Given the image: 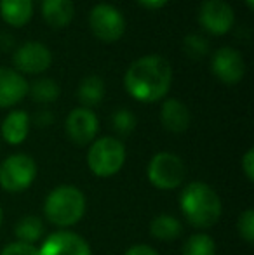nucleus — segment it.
Here are the masks:
<instances>
[{"instance_id":"obj_1","label":"nucleus","mask_w":254,"mask_h":255,"mask_svg":"<svg viewBox=\"0 0 254 255\" xmlns=\"http://www.w3.org/2000/svg\"><path fill=\"white\" fill-rule=\"evenodd\" d=\"M173 85V66L162 56L148 54L136 59L124 75V87L139 103H155L167 96Z\"/></svg>"},{"instance_id":"obj_2","label":"nucleus","mask_w":254,"mask_h":255,"mask_svg":"<svg viewBox=\"0 0 254 255\" xmlns=\"http://www.w3.org/2000/svg\"><path fill=\"white\" fill-rule=\"evenodd\" d=\"M180 208L188 224L199 229H209L220 221L221 198L209 184L195 181L185 186L180 196Z\"/></svg>"},{"instance_id":"obj_3","label":"nucleus","mask_w":254,"mask_h":255,"mask_svg":"<svg viewBox=\"0 0 254 255\" xmlns=\"http://www.w3.org/2000/svg\"><path fill=\"white\" fill-rule=\"evenodd\" d=\"M44 214L51 224L61 229L77 224L85 214L84 193L75 186H58L45 198Z\"/></svg>"},{"instance_id":"obj_4","label":"nucleus","mask_w":254,"mask_h":255,"mask_svg":"<svg viewBox=\"0 0 254 255\" xmlns=\"http://www.w3.org/2000/svg\"><path fill=\"white\" fill-rule=\"evenodd\" d=\"M126 163V146L117 137H99L91 142L87 165L96 177H112Z\"/></svg>"},{"instance_id":"obj_5","label":"nucleus","mask_w":254,"mask_h":255,"mask_svg":"<svg viewBox=\"0 0 254 255\" xmlns=\"http://www.w3.org/2000/svg\"><path fill=\"white\" fill-rule=\"evenodd\" d=\"M146 174H148L150 184L162 191H169L183 184L187 177V168H185V161L178 154L160 151L152 156Z\"/></svg>"},{"instance_id":"obj_6","label":"nucleus","mask_w":254,"mask_h":255,"mask_svg":"<svg viewBox=\"0 0 254 255\" xmlns=\"http://www.w3.org/2000/svg\"><path fill=\"white\" fill-rule=\"evenodd\" d=\"M37 177V163L24 153L7 156L0 163V188L7 193H21L33 184Z\"/></svg>"},{"instance_id":"obj_7","label":"nucleus","mask_w":254,"mask_h":255,"mask_svg":"<svg viewBox=\"0 0 254 255\" xmlns=\"http://www.w3.org/2000/svg\"><path fill=\"white\" fill-rule=\"evenodd\" d=\"M89 26L96 38L112 44L126 33V17L112 3H98L89 14Z\"/></svg>"},{"instance_id":"obj_8","label":"nucleus","mask_w":254,"mask_h":255,"mask_svg":"<svg viewBox=\"0 0 254 255\" xmlns=\"http://www.w3.org/2000/svg\"><path fill=\"white\" fill-rule=\"evenodd\" d=\"M199 23L207 33L225 35L235 23L234 9L225 0H204L199 9Z\"/></svg>"},{"instance_id":"obj_9","label":"nucleus","mask_w":254,"mask_h":255,"mask_svg":"<svg viewBox=\"0 0 254 255\" xmlns=\"http://www.w3.org/2000/svg\"><path fill=\"white\" fill-rule=\"evenodd\" d=\"M52 54L40 42H24L14 51L12 64L17 73L40 75L51 68Z\"/></svg>"},{"instance_id":"obj_10","label":"nucleus","mask_w":254,"mask_h":255,"mask_svg":"<svg viewBox=\"0 0 254 255\" xmlns=\"http://www.w3.org/2000/svg\"><path fill=\"white\" fill-rule=\"evenodd\" d=\"M211 70L220 82L227 85H235L244 78L246 63L242 54L234 47H220L213 54Z\"/></svg>"},{"instance_id":"obj_11","label":"nucleus","mask_w":254,"mask_h":255,"mask_svg":"<svg viewBox=\"0 0 254 255\" xmlns=\"http://www.w3.org/2000/svg\"><path fill=\"white\" fill-rule=\"evenodd\" d=\"M64 130L71 142L87 146L94 141L98 134V117L89 108H75L68 113Z\"/></svg>"},{"instance_id":"obj_12","label":"nucleus","mask_w":254,"mask_h":255,"mask_svg":"<svg viewBox=\"0 0 254 255\" xmlns=\"http://www.w3.org/2000/svg\"><path fill=\"white\" fill-rule=\"evenodd\" d=\"M40 255H92L89 243L80 235L66 229L49 235L38 247Z\"/></svg>"},{"instance_id":"obj_13","label":"nucleus","mask_w":254,"mask_h":255,"mask_svg":"<svg viewBox=\"0 0 254 255\" xmlns=\"http://www.w3.org/2000/svg\"><path fill=\"white\" fill-rule=\"evenodd\" d=\"M30 92V84L16 70L0 68V108H10L21 103Z\"/></svg>"},{"instance_id":"obj_14","label":"nucleus","mask_w":254,"mask_h":255,"mask_svg":"<svg viewBox=\"0 0 254 255\" xmlns=\"http://www.w3.org/2000/svg\"><path fill=\"white\" fill-rule=\"evenodd\" d=\"M190 111L187 104L181 103L180 99H166L160 108V122L164 128L171 134H183L190 127Z\"/></svg>"},{"instance_id":"obj_15","label":"nucleus","mask_w":254,"mask_h":255,"mask_svg":"<svg viewBox=\"0 0 254 255\" xmlns=\"http://www.w3.org/2000/svg\"><path fill=\"white\" fill-rule=\"evenodd\" d=\"M28 132H30V117L23 110L10 111L5 117V120L2 122V128H0L3 141L12 146L24 142V139L28 137Z\"/></svg>"},{"instance_id":"obj_16","label":"nucleus","mask_w":254,"mask_h":255,"mask_svg":"<svg viewBox=\"0 0 254 255\" xmlns=\"http://www.w3.org/2000/svg\"><path fill=\"white\" fill-rule=\"evenodd\" d=\"M42 17L52 28H66L73 21L75 5L71 0H42Z\"/></svg>"},{"instance_id":"obj_17","label":"nucleus","mask_w":254,"mask_h":255,"mask_svg":"<svg viewBox=\"0 0 254 255\" xmlns=\"http://www.w3.org/2000/svg\"><path fill=\"white\" fill-rule=\"evenodd\" d=\"M0 16L10 26H24L33 16V0H0Z\"/></svg>"},{"instance_id":"obj_18","label":"nucleus","mask_w":254,"mask_h":255,"mask_svg":"<svg viewBox=\"0 0 254 255\" xmlns=\"http://www.w3.org/2000/svg\"><path fill=\"white\" fill-rule=\"evenodd\" d=\"M183 233V224L180 219L169 214H160L150 222V235L160 242H174Z\"/></svg>"},{"instance_id":"obj_19","label":"nucleus","mask_w":254,"mask_h":255,"mask_svg":"<svg viewBox=\"0 0 254 255\" xmlns=\"http://www.w3.org/2000/svg\"><path fill=\"white\" fill-rule=\"evenodd\" d=\"M105 98V82L98 75H89L78 85V101L82 103V108H89L99 104Z\"/></svg>"},{"instance_id":"obj_20","label":"nucleus","mask_w":254,"mask_h":255,"mask_svg":"<svg viewBox=\"0 0 254 255\" xmlns=\"http://www.w3.org/2000/svg\"><path fill=\"white\" fill-rule=\"evenodd\" d=\"M14 235L17 242L35 245L44 236V221L37 215H24L14 226Z\"/></svg>"},{"instance_id":"obj_21","label":"nucleus","mask_w":254,"mask_h":255,"mask_svg":"<svg viewBox=\"0 0 254 255\" xmlns=\"http://www.w3.org/2000/svg\"><path fill=\"white\" fill-rule=\"evenodd\" d=\"M30 91L31 98L42 104L54 103L59 98V94H61V89H59L58 82L54 78H38V80H35L31 84Z\"/></svg>"},{"instance_id":"obj_22","label":"nucleus","mask_w":254,"mask_h":255,"mask_svg":"<svg viewBox=\"0 0 254 255\" xmlns=\"http://www.w3.org/2000/svg\"><path fill=\"white\" fill-rule=\"evenodd\" d=\"M181 255H216V243L206 233H197L185 242Z\"/></svg>"},{"instance_id":"obj_23","label":"nucleus","mask_w":254,"mask_h":255,"mask_svg":"<svg viewBox=\"0 0 254 255\" xmlns=\"http://www.w3.org/2000/svg\"><path fill=\"white\" fill-rule=\"evenodd\" d=\"M136 117L134 113H132L131 110H127V108H120V110H117L115 113L112 115V125L113 128H115V132L119 135H129L132 134V130L136 128Z\"/></svg>"},{"instance_id":"obj_24","label":"nucleus","mask_w":254,"mask_h":255,"mask_svg":"<svg viewBox=\"0 0 254 255\" xmlns=\"http://www.w3.org/2000/svg\"><path fill=\"white\" fill-rule=\"evenodd\" d=\"M183 51L193 59H200V57H204L209 52V42H207V38L200 37V35L190 33L183 40Z\"/></svg>"},{"instance_id":"obj_25","label":"nucleus","mask_w":254,"mask_h":255,"mask_svg":"<svg viewBox=\"0 0 254 255\" xmlns=\"http://www.w3.org/2000/svg\"><path fill=\"white\" fill-rule=\"evenodd\" d=\"M237 229L241 238L244 240L246 243L253 245L254 243V210L253 208H246L241 214L237 222Z\"/></svg>"},{"instance_id":"obj_26","label":"nucleus","mask_w":254,"mask_h":255,"mask_svg":"<svg viewBox=\"0 0 254 255\" xmlns=\"http://www.w3.org/2000/svg\"><path fill=\"white\" fill-rule=\"evenodd\" d=\"M0 255H40V254H38V247L30 245V243L17 242L16 240V242L3 247Z\"/></svg>"},{"instance_id":"obj_27","label":"nucleus","mask_w":254,"mask_h":255,"mask_svg":"<svg viewBox=\"0 0 254 255\" xmlns=\"http://www.w3.org/2000/svg\"><path fill=\"white\" fill-rule=\"evenodd\" d=\"M241 167H242V172H244L246 179H248L249 182H253L254 181V149L253 148H249L248 151L244 153Z\"/></svg>"},{"instance_id":"obj_28","label":"nucleus","mask_w":254,"mask_h":255,"mask_svg":"<svg viewBox=\"0 0 254 255\" xmlns=\"http://www.w3.org/2000/svg\"><path fill=\"white\" fill-rule=\"evenodd\" d=\"M126 255H159V254L150 245H134L127 250Z\"/></svg>"},{"instance_id":"obj_29","label":"nucleus","mask_w":254,"mask_h":255,"mask_svg":"<svg viewBox=\"0 0 254 255\" xmlns=\"http://www.w3.org/2000/svg\"><path fill=\"white\" fill-rule=\"evenodd\" d=\"M35 122H37V125L44 127V125H51L54 122V117H52V113L49 110H42L35 115Z\"/></svg>"},{"instance_id":"obj_30","label":"nucleus","mask_w":254,"mask_h":255,"mask_svg":"<svg viewBox=\"0 0 254 255\" xmlns=\"http://www.w3.org/2000/svg\"><path fill=\"white\" fill-rule=\"evenodd\" d=\"M169 0H138L139 5H143L145 9H150V10H155V9H160L164 7Z\"/></svg>"},{"instance_id":"obj_31","label":"nucleus","mask_w":254,"mask_h":255,"mask_svg":"<svg viewBox=\"0 0 254 255\" xmlns=\"http://www.w3.org/2000/svg\"><path fill=\"white\" fill-rule=\"evenodd\" d=\"M246 5L248 9H254V0H246Z\"/></svg>"},{"instance_id":"obj_32","label":"nucleus","mask_w":254,"mask_h":255,"mask_svg":"<svg viewBox=\"0 0 254 255\" xmlns=\"http://www.w3.org/2000/svg\"><path fill=\"white\" fill-rule=\"evenodd\" d=\"M0 224H2V207H0Z\"/></svg>"}]
</instances>
